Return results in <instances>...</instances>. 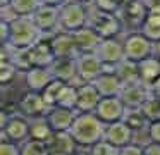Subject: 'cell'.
<instances>
[{
    "mask_svg": "<svg viewBox=\"0 0 160 155\" xmlns=\"http://www.w3.org/2000/svg\"><path fill=\"white\" fill-rule=\"evenodd\" d=\"M107 124L95 112H79L71 127V134L78 141L79 147L90 148L97 141L103 140Z\"/></svg>",
    "mask_w": 160,
    "mask_h": 155,
    "instance_id": "obj_1",
    "label": "cell"
},
{
    "mask_svg": "<svg viewBox=\"0 0 160 155\" xmlns=\"http://www.w3.org/2000/svg\"><path fill=\"white\" fill-rule=\"evenodd\" d=\"M88 26L93 28L102 38H115L124 31V24H122L121 17L117 14L102 12V10L97 9L91 10Z\"/></svg>",
    "mask_w": 160,
    "mask_h": 155,
    "instance_id": "obj_5",
    "label": "cell"
},
{
    "mask_svg": "<svg viewBox=\"0 0 160 155\" xmlns=\"http://www.w3.org/2000/svg\"><path fill=\"white\" fill-rule=\"evenodd\" d=\"M11 5V0H0V7H7Z\"/></svg>",
    "mask_w": 160,
    "mask_h": 155,
    "instance_id": "obj_45",
    "label": "cell"
},
{
    "mask_svg": "<svg viewBox=\"0 0 160 155\" xmlns=\"http://www.w3.org/2000/svg\"><path fill=\"white\" fill-rule=\"evenodd\" d=\"M155 55L160 59V41H157V43H155Z\"/></svg>",
    "mask_w": 160,
    "mask_h": 155,
    "instance_id": "obj_44",
    "label": "cell"
},
{
    "mask_svg": "<svg viewBox=\"0 0 160 155\" xmlns=\"http://www.w3.org/2000/svg\"><path fill=\"white\" fill-rule=\"evenodd\" d=\"M53 134H55V131H53L52 124L48 122L47 116L31 117L29 119V138L31 140H38V141L48 143Z\"/></svg>",
    "mask_w": 160,
    "mask_h": 155,
    "instance_id": "obj_24",
    "label": "cell"
},
{
    "mask_svg": "<svg viewBox=\"0 0 160 155\" xmlns=\"http://www.w3.org/2000/svg\"><path fill=\"white\" fill-rule=\"evenodd\" d=\"M78 110L74 109H66V107H52V109L48 110V114H47V119H48V122L52 124L53 131H71V127H72L74 121H76L78 117Z\"/></svg>",
    "mask_w": 160,
    "mask_h": 155,
    "instance_id": "obj_17",
    "label": "cell"
},
{
    "mask_svg": "<svg viewBox=\"0 0 160 155\" xmlns=\"http://www.w3.org/2000/svg\"><path fill=\"white\" fill-rule=\"evenodd\" d=\"M50 43H52L53 54H55L57 59H76L79 55L72 33H67V31H62V29L57 31V33L52 34Z\"/></svg>",
    "mask_w": 160,
    "mask_h": 155,
    "instance_id": "obj_14",
    "label": "cell"
},
{
    "mask_svg": "<svg viewBox=\"0 0 160 155\" xmlns=\"http://www.w3.org/2000/svg\"><path fill=\"white\" fill-rule=\"evenodd\" d=\"M11 62L21 72H26V71H29L31 67H35V64H33V57H31V47L29 48H12Z\"/></svg>",
    "mask_w": 160,
    "mask_h": 155,
    "instance_id": "obj_29",
    "label": "cell"
},
{
    "mask_svg": "<svg viewBox=\"0 0 160 155\" xmlns=\"http://www.w3.org/2000/svg\"><path fill=\"white\" fill-rule=\"evenodd\" d=\"M60 10V29L67 33H76L78 29L88 26L90 23L91 9L88 3L78 2V0H67L59 7Z\"/></svg>",
    "mask_w": 160,
    "mask_h": 155,
    "instance_id": "obj_3",
    "label": "cell"
},
{
    "mask_svg": "<svg viewBox=\"0 0 160 155\" xmlns=\"http://www.w3.org/2000/svg\"><path fill=\"white\" fill-rule=\"evenodd\" d=\"M76 69L78 85H79V83H93L102 72L107 71V65L102 62V59L95 52H86L76 57Z\"/></svg>",
    "mask_w": 160,
    "mask_h": 155,
    "instance_id": "obj_6",
    "label": "cell"
},
{
    "mask_svg": "<svg viewBox=\"0 0 160 155\" xmlns=\"http://www.w3.org/2000/svg\"><path fill=\"white\" fill-rule=\"evenodd\" d=\"M18 109H19V112H21L22 116H26L28 119H31V117L47 116L52 107L47 103V100L43 98V95L40 91L28 90V91L19 98Z\"/></svg>",
    "mask_w": 160,
    "mask_h": 155,
    "instance_id": "obj_11",
    "label": "cell"
},
{
    "mask_svg": "<svg viewBox=\"0 0 160 155\" xmlns=\"http://www.w3.org/2000/svg\"><path fill=\"white\" fill-rule=\"evenodd\" d=\"M141 31L146 38L157 43L160 41V7H155V9H148V14H146V19L141 26Z\"/></svg>",
    "mask_w": 160,
    "mask_h": 155,
    "instance_id": "obj_26",
    "label": "cell"
},
{
    "mask_svg": "<svg viewBox=\"0 0 160 155\" xmlns=\"http://www.w3.org/2000/svg\"><path fill=\"white\" fill-rule=\"evenodd\" d=\"M18 72H21L14 64L11 62V59H2L0 62V83L4 86L14 83V79L18 78Z\"/></svg>",
    "mask_w": 160,
    "mask_h": 155,
    "instance_id": "obj_34",
    "label": "cell"
},
{
    "mask_svg": "<svg viewBox=\"0 0 160 155\" xmlns=\"http://www.w3.org/2000/svg\"><path fill=\"white\" fill-rule=\"evenodd\" d=\"M93 5L97 10H102V12L117 14L121 10L122 3H121V0H93Z\"/></svg>",
    "mask_w": 160,
    "mask_h": 155,
    "instance_id": "obj_37",
    "label": "cell"
},
{
    "mask_svg": "<svg viewBox=\"0 0 160 155\" xmlns=\"http://www.w3.org/2000/svg\"><path fill=\"white\" fill-rule=\"evenodd\" d=\"M148 134H150V140H152L153 143H160V121L150 122V126H148Z\"/></svg>",
    "mask_w": 160,
    "mask_h": 155,
    "instance_id": "obj_40",
    "label": "cell"
},
{
    "mask_svg": "<svg viewBox=\"0 0 160 155\" xmlns=\"http://www.w3.org/2000/svg\"><path fill=\"white\" fill-rule=\"evenodd\" d=\"M21 155H50L48 143L28 138L24 143H21Z\"/></svg>",
    "mask_w": 160,
    "mask_h": 155,
    "instance_id": "obj_32",
    "label": "cell"
},
{
    "mask_svg": "<svg viewBox=\"0 0 160 155\" xmlns=\"http://www.w3.org/2000/svg\"><path fill=\"white\" fill-rule=\"evenodd\" d=\"M42 40V33L31 17H16L9 23V41L12 48H29Z\"/></svg>",
    "mask_w": 160,
    "mask_h": 155,
    "instance_id": "obj_2",
    "label": "cell"
},
{
    "mask_svg": "<svg viewBox=\"0 0 160 155\" xmlns=\"http://www.w3.org/2000/svg\"><path fill=\"white\" fill-rule=\"evenodd\" d=\"M128 2H132V0H121V3L124 5V3H128Z\"/></svg>",
    "mask_w": 160,
    "mask_h": 155,
    "instance_id": "obj_48",
    "label": "cell"
},
{
    "mask_svg": "<svg viewBox=\"0 0 160 155\" xmlns=\"http://www.w3.org/2000/svg\"><path fill=\"white\" fill-rule=\"evenodd\" d=\"M53 72L50 67H31L29 71L24 72V81H26V86L28 90H33V91H40L42 93L50 83L53 81Z\"/></svg>",
    "mask_w": 160,
    "mask_h": 155,
    "instance_id": "obj_20",
    "label": "cell"
},
{
    "mask_svg": "<svg viewBox=\"0 0 160 155\" xmlns=\"http://www.w3.org/2000/svg\"><path fill=\"white\" fill-rule=\"evenodd\" d=\"M150 90H152V95H155V96H158V98H160V78L157 79L152 86H150Z\"/></svg>",
    "mask_w": 160,
    "mask_h": 155,
    "instance_id": "obj_42",
    "label": "cell"
},
{
    "mask_svg": "<svg viewBox=\"0 0 160 155\" xmlns=\"http://www.w3.org/2000/svg\"><path fill=\"white\" fill-rule=\"evenodd\" d=\"M31 57H33V64L38 67H50L55 62V54L50 40H40L38 43H35L31 47Z\"/></svg>",
    "mask_w": 160,
    "mask_h": 155,
    "instance_id": "obj_23",
    "label": "cell"
},
{
    "mask_svg": "<svg viewBox=\"0 0 160 155\" xmlns=\"http://www.w3.org/2000/svg\"><path fill=\"white\" fill-rule=\"evenodd\" d=\"M150 95H152L150 86L145 85L141 79H134V81H128L122 85L119 96L128 109H141V105L148 100Z\"/></svg>",
    "mask_w": 160,
    "mask_h": 155,
    "instance_id": "obj_10",
    "label": "cell"
},
{
    "mask_svg": "<svg viewBox=\"0 0 160 155\" xmlns=\"http://www.w3.org/2000/svg\"><path fill=\"white\" fill-rule=\"evenodd\" d=\"M105 140L110 141L112 145L122 148L126 145L132 143V138H134V131L129 127V124L126 121H115V122L107 124L105 127Z\"/></svg>",
    "mask_w": 160,
    "mask_h": 155,
    "instance_id": "obj_15",
    "label": "cell"
},
{
    "mask_svg": "<svg viewBox=\"0 0 160 155\" xmlns=\"http://www.w3.org/2000/svg\"><path fill=\"white\" fill-rule=\"evenodd\" d=\"M93 85L97 86V90L100 91L102 96H119L124 83H122V79L114 72V69H107V71L102 72V74L95 79Z\"/></svg>",
    "mask_w": 160,
    "mask_h": 155,
    "instance_id": "obj_19",
    "label": "cell"
},
{
    "mask_svg": "<svg viewBox=\"0 0 160 155\" xmlns=\"http://www.w3.org/2000/svg\"><path fill=\"white\" fill-rule=\"evenodd\" d=\"M78 147L79 145L71 134V131H57L48 141L50 155H76Z\"/></svg>",
    "mask_w": 160,
    "mask_h": 155,
    "instance_id": "obj_18",
    "label": "cell"
},
{
    "mask_svg": "<svg viewBox=\"0 0 160 155\" xmlns=\"http://www.w3.org/2000/svg\"><path fill=\"white\" fill-rule=\"evenodd\" d=\"M143 155H160V143L150 141L148 145L143 147Z\"/></svg>",
    "mask_w": 160,
    "mask_h": 155,
    "instance_id": "obj_41",
    "label": "cell"
},
{
    "mask_svg": "<svg viewBox=\"0 0 160 155\" xmlns=\"http://www.w3.org/2000/svg\"><path fill=\"white\" fill-rule=\"evenodd\" d=\"M53 72V78L62 79L66 83H76L78 85V69H76V59H55L50 65Z\"/></svg>",
    "mask_w": 160,
    "mask_h": 155,
    "instance_id": "obj_22",
    "label": "cell"
},
{
    "mask_svg": "<svg viewBox=\"0 0 160 155\" xmlns=\"http://www.w3.org/2000/svg\"><path fill=\"white\" fill-rule=\"evenodd\" d=\"M76 155H90V152H78Z\"/></svg>",
    "mask_w": 160,
    "mask_h": 155,
    "instance_id": "obj_47",
    "label": "cell"
},
{
    "mask_svg": "<svg viewBox=\"0 0 160 155\" xmlns=\"http://www.w3.org/2000/svg\"><path fill=\"white\" fill-rule=\"evenodd\" d=\"M2 138L14 143H24L29 138V119L26 116L19 114H12V116H4V122H2Z\"/></svg>",
    "mask_w": 160,
    "mask_h": 155,
    "instance_id": "obj_7",
    "label": "cell"
},
{
    "mask_svg": "<svg viewBox=\"0 0 160 155\" xmlns=\"http://www.w3.org/2000/svg\"><path fill=\"white\" fill-rule=\"evenodd\" d=\"M124 55L132 62H141L150 55H155V43L146 38L141 31H131L124 40Z\"/></svg>",
    "mask_w": 160,
    "mask_h": 155,
    "instance_id": "obj_4",
    "label": "cell"
},
{
    "mask_svg": "<svg viewBox=\"0 0 160 155\" xmlns=\"http://www.w3.org/2000/svg\"><path fill=\"white\" fill-rule=\"evenodd\" d=\"M55 105L78 110V85L76 83H66L64 85V88L59 93V98H57Z\"/></svg>",
    "mask_w": 160,
    "mask_h": 155,
    "instance_id": "obj_27",
    "label": "cell"
},
{
    "mask_svg": "<svg viewBox=\"0 0 160 155\" xmlns=\"http://www.w3.org/2000/svg\"><path fill=\"white\" fill-rule=\"evenodd\" d=\"M74 34V40H76L78 50L79 54H86V52H95L98 47V43L102 41V36L93 29L91 26H84L81 29H78Z\"/></svg>",
    "mask_w": 160,
    "mask_h": 155,
    "instance_id": "obj_21",
    "label": "cell"
},
{
    "mask_svg": "<svg viewBox=\"0 0 160 155\" xmlns=\"http://www.w3.org/2000/svg\"><path fill=\"white\" fill-rule=\"evenodd\" d=\"M119 155H143V147L138 143H129L119 150Z\"/></svg>",
    "mask_w": 160,
    "mask_h": 155,
    "instance_id": "obj_39",
    "label": "cell"
},
{
    "mask_svg": "<svg viewBox=\"0 0 160 155\" xmlns=\"http://www.w3.org/2000/svg\"><path fill=\"white\" fill-rule=\"evenodd\" d=\"M67 0H42L43 5H53V7H60L62 3H66Z\"/></svg>",
    "mask_w": 160,
    "mask_h": 155,
    "instance_id": "obj_43",
    "label": "cell"
},
{
    "mask_svg": "<svg viewBox=\"0 0 160 155\" xmlns=\"http://www.w3.org/2000/svg\"><path fill=\"white\" fill-rule=\"evenodd\" d=\"M33 23L42 34H53L60 31V10L53 5H42L31 16Z\"/></svg>",
    "mask_w": 160,
    "mask_h": 155,
    "instance_id": "obj_12",
    "label": "cell"
},
{
    "mask_svg": "<svg viewBox=\"0 0 160 155\" xmlns=\"http://www.w3.org/2000/svg\"><path fill=\"white\" fill-rule=\"evenodd\" d=\"M146 14H148L146 3L143 0H132L121 7L117 16L121 17L122 24H124V29L129 28L131 31H139L146 19Z\"/></svg>",
    "mask_w": 160,
    "mask_h": 155,
    "instance_id": "obj_8",
    "label": "cell"
},
{
    "mask_svg": "<svg viewBox=\"0 0 160 155\" xmlns=\"http://www.w3.org/2000/svg\"><path fill=\"white\" fill-rule=\"evenodd\" d=\"M122 121H126L132 131H141L150 126L148 119L145 117L141 109H126V114L122 117Z\"/></svg>",
    "mask_w": 160,
    "mask_h": 155,
    "instance_id": "obj_31",
    "label": "cell"
},
{
    "mask_svg": "<svg viewBox=\"0 0 160 155\" xmlns=\"http://www.w3.org/2000/svg\"><path fill=\"white\" fill-rule=\"evenodd\" d=\"M64 85H66V81H62V79H57V78H55V79H53V81L50 83V85L42 91L43 98L47 100V103H48L50 107H53V105L57 103L59 93H60V90L64 88Z\"/></svg>",
    "mask_w": 160,
    "mask_h": 155,
    "instance_id": "obj_35",
    "label": "cell"
},
{
    "mask_svg": "<svg viewBox=\"0 0 160 155\" xmlns=\"http://www.w3.org/2000/svg\"><path fill=\"white\" fill-rule=\"evenodd\" d=\"M0 155H21V145L2 138V143H0Z\"/></svg>",
    "mask_w": 160,
    "mask_h": 155,
    "instance_id": "obj_38",
    "label": "cell"
},
{
    "mask_svg": "<svg viewBox=\"0 0 160 155\" xmlns=\"http://www.w3.org/2000/svg\"><path fill=\"white\" fill-rule=\"evenodd\" d=\"M42 5V0H11L9 7L18 17H31Z\"/></svg>",
    "mask_w": 160,
    "mask_h": 155,
    "instance_id": "obj_28",
    "label": "cell"
},
{
    "mask_svg": "<svg viewBox=\"0 0 160 155\" xmlns=\"http://www.w3.org/2000/svg\"><path fill=\"white\" fill-rule=\"evenodd\" d=\"M114 72L122 79V83L139 79V76H138V62H132V60H129V59H124L122 62H119V64L114 67Z\"/></svg>",
    "mask_w": 160,
    "mask_h": 155,
    "instance_id": "obj_30",
    "label": "cell"
},
{
    "mask_svg": "<svg viewBox=\"0 0 160 155\" xmlns=\"http://www.w3.org/2000/svg\"><path fill=\"white\" fill-rule=\"evenodd\" d=\"M119 150H121V148L112 145L110 141H107L105 138L100 141H97L95 145H91V147L88 148L90 155H119Z\"/></svg>",
    "mask_w": 160,
    "mask_h": 155,
    "instance_id": "obj_36",
    "label": "cell"
},
{
    "mask_svg": "<svg viewBox=\"0 0 160 155\" xmlns=\"http://www.w3.org/2000/svg\"><path fill=\"white\" fill-rule=\"evenodd\" d=\"M138 76L145 85L152 86L160 78V59L157 55H150L148 59L138 62Z\"/></svg>",
    "mask_w": 160,
    "mask_h": 155,
    "instance_id": "obj_25",
    "label": "cell"
},
{
    "mask_svg": "<svg viewBox=\"0 0 160 155\" xmlns=\"http://www.w3.org/2000/svg\"><path fill=\"white\" fill-rule=\"evenodd\" d=\"M78 2H83V3H93V0H78Z\"/></svg>",
    "mask_w": 160,
    "mask_h": 155,
    "instance_id": "obj_46",
    "label": "cell"
},
{
    "mask_svg": "<svg viewBox=\"0 0 160 155\" xmlns=\"http://www.w3.org/2000/svg\"><path fill=\"white\" fill-rule=\"evenodd\" d=\"M100 100L102 95L93 83L78 85V112H95Z\"/></svg>",
    "mask_w": 160,
    "mask_h": 155,
    "instance_id": "obj_16",
    "label": "cell"
},
{
    "mask_svg": "<svg viewBox=\"0 0 160 155\" xmlns=\"http://www.w3.org/2000/svg\"><path fill=\"white\" fill-rule=\"evenodd\" d=\"M141 110L145 114V117L148 119V122L160 121V98L155 95H150L148 100L141 105Z\"/></svg>",
    "mask_w": 160,
    "mask_h": 155,
    "instance_id": "obj_33",
    "label": "cell"
},
{
    "mask_svg": "<svg viewBox=\"0 0 160 155\" xmlns=\"http://www.w3.org/2000/svg\"><path fill=\"white\" fill-rule=\"evenodd\" d=\"M95 54L102 59L107 69H114L119 62H122L126 59L124 55V41H121L117 36L115 38H102V41L98 43Z\"/></svg>",
    "mask_w": 160,
    "mask_h": 155,
    "instance_id": "obj_9",
    "label": "cell"
},
{
    "mask_svg": "<svg viewBox=\"0 0 160 155\" xmlns=\"http://www.w3.org/2000/svg\"><path fill=\"white\" fill-rule=\"evenodd\" d=\"M126 109L128 107L121 100V96H102L95 114L105 124H110V122H115V121H121L126 114Z\"/></svg>",
    "mask_w": 160,
    "mask_h": 155,
    "instance_id": "obj_13",
    "label": "cell"
}]
</instances>
